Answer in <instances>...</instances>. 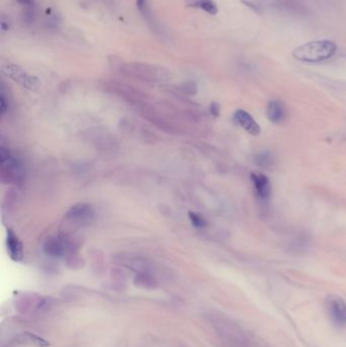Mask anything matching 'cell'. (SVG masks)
Returning <instances> with one entry per match:
<instances>
[{
    "label": "cell",
    "instance_id": "6da1fadb",
    "mask_svg": "<svg viewBox=\"0 0 346 347\" xmlns=\"http://www.w3.org/2000/svg\"><path fill=\"white\" fill-rule=\"evenodd\" d=\"M337 51V45L329 40L313 41L295 48L292 56L303 62H321L331 58Z\"/></svg>",
    "mask_w": 346,
    "mask_h": 347
},
{
    "label": "cell",
    "instance_id": "7a4b0ae2",
    "mask_svg": "<svg viewBox=\"0 0 346 347\" xmlns=\"http://www.w3.org/2000/svg\"><path fill=\"white\" fill-rule=\"evenodd\" d=\"M121 70L128 75L134 76L145 81H158L167 77V72L164 68L144 64V63H127L120 64Z\"/></svg>",
    "mask_w": 346,
    "mask_h": 347
},
{
    "label": "cell",
    "instance_id": "3957f363",
    "mask_svg": "<svg viewBox=\"0 0 346 347\" xmlns=\"http://www.w3.org/2000/svg\"><path fill=\"white\" fill-rule=\"evenodd\" d=\"M0 158L3 177L7 176V181H18L22 176V165L20 161L5 148H1Z\"/></svg>",
    "mask_w": 346,
    "mask_h": 347
},
{
    "label": "cell",
    "instance_id": "277c9868",
    "mask_svg": "<svg viewBox=\"0 0 346 347\" xmlns=\"http://www.w3.org/2000/svg\"><path fill=\"white\" fill-rule=\"evenodd\" d=\"M328 314L332 322L337 327H344L346 325V303L338 295H330L327 299Z\"/></svg>",
    "mask_w": 346,
    "mask_h": 347
},
{
    "label": "cell",
    "instance_id": "5b68a950",
    "mask_svg": "<svg viewBox=\"0 0 346 347\" xmlns=\"http://www.w3.org/2000/svg\"><path fill=\"white\" fill-rule=\"evenodd\" d=\"M2 71L12 78L14 81L18 82L20 85L29 89H35L38 85L37 79L32 75L28 74L21 67L13 63H5L2 65Z\"/></svg>",
    "mask_w": 346,
    "mask_h": 347
},
{
    "label": "cell",
    "instance_id": "8992f818",
    "mask_svg": "<svg viewBox=\"0 0 346 347\" xmlns=\"http://www.w3.org/2000/svg\"><path fill=\"white\" fill-rule=\"evenodd\" d=\"M95 210L91 205L86 203H78L73 205L66 213V219L74 224H87L93 220Z\"/></svg>",
    "mask_w": 346,
    "mask_h": 347
},
{
    "label": "cell",
    "instance_id": "52a82bcc",
    "mask_svg": "<svg viewBox=\"0 0 346 347\" xmlns=\"http://www.w3.org/2000/svg\"><path fill=\"white\" fill-rule=\"evenodd\" d=\"M234 119L237 124H239L244 130H246L249 134L257 136L261 132V128L258 123L254 120V118L245 110L239 109L234 114Z\"/></svg>",
    "mask_w": 346,
    "mask_h": 347
},
{
    "label": "cell",
    "instance_id": "ba28073f",
    "mask_svg": "<svg viewBox=\"0 0 346 347\" xmlns=\"http://www.w3.org/2000/svg\"><path fill=\"white\" fill-rule=\"evenodd\" d=\"M250 178L253 183L256 195L262 200L268 199L272 193V188L269 179L261 173H252Z\"/></svg>",
    "mask_w": 346,
    "mask_h": 347
},
{
    "label": "cell",
    "instance_id": "9c48e42d",
    "mask_svg": "<svg viewBox=\"0 0 346 347\" xmlns=\"http://www.w3.org/2000/svg\"><path fill=\"white\" fill-rule=\"evenodd\" d=\"M70 248V242L62 238H48L44 244L46 254L54 257L63 256Z\"/></svg>",
    "mask_w": 346,
    "mask_h": 347
},
{
    "label": "cell",
    "instance_id": "30bf717a",
    "mask_svg": "<svg viewBox=\"0 0 346 347\" xmlns=\"http://www.w3.org/2000/svg\"><path fill=\"white\" fill-rule=\"evenodd\" d=\"M6 246H7V251L9 254V257L16 262H19L24 258V248L22 244L17 238V236L11 230H7L6 235Z\"/></svg>",
    "mask_w": 346,
    "mask_h": 347
},
{
    "label": "cell",
    "instance_id": "8fae6325",
    "mask_svg": "<svg viewBox=\"0 0 346 347\" xmlns=\"http://www.w3.org/2000/svg\"><path fill=\"white\" fill-rule=\"evenodd\" d=\"M267 117L270 122L274 124H280L285 119V109L281 102L279 101H270L267 110H266Z\"/></svg>",
    "mask_w": 346,
    "mask_h": 347
},
{
    "label": "cell",
    "instance_id": "7c38bea8",
    "mask_svg": "<svg viewBox=\"0 0 346 347\" xmlns=\"http://www.w3.org/2000/svg\"><path fill=\"white\" fill-rule=\"evenodd\" d=\"M188 4L190 6L203 9L211 15H215L218 11L217 5L213 0H191L190 2H188Z\"/></svg>",
    "mask_w": 346,
    "mask_h": 347
},
{
    "label": "cell",
    "instance_id": "4fadbf2b",
    "mask_svg": "<svg viewBox=\"0 0 346 347\" xmlns=\"http://www.w3.org/2000/svg\"><path fill=\"white\" fill-rule=\"evenodd\" d=\"M255 163L259 167L268 168L269 166H271L273 164V156L268 151H262L255 156Z\"/></svg>",
    "mask_w": 346,
    "mask_h": 347
},
{
    "label": "cell",
    "instance_id": "5bb4252c",
    "mask_svg": "<svg viewBox=\"0 0 346 347\" xmlns=\"http://www.w3.org/2000/svg\"><path fill=\"white\" fill-rule=\"evenodd\" d=\"M22 336H24V341L25 342H29V343L37 345V346L44 347L49 345V343L45 339H43V338H41V337H39L37 335L26 333Z\"/></svg>",
    "mask_w": 346,
    "mask_h": 347
},
{
    "label": "cell",
    "instance_id": "9a60e30c",
    "mask_svg": "<svg viewBox=\"0 0 346 347\" xmlns=\"http://www.w3.org/2000/svg\"><path fill=\"white\" fill-rule=\"evenodd\" d=\"M24 12H22V19L24 22L30 25L33 24L35 21V17H36V9H35V5H30V6H24Z\"/></svg>",
    "mask_w": 346,
    "mask_h": 347
},
{
    "label": "cell",
    "instance_id": "2e32d148",
    "mask_svg": "<svg viewBox=\"0 0 346 347\" xmlns=\"http://www.w3.org/2000/svg\"><path fill=\"white\" fill-rule=\"evenodd\" d=\"M48 11H49V13L47 14V16H46V25L49 27V28H51V29H56V28H58L59 26H60V24H61V18H60V16L58 15V14H56V13H54V12H51L49 9H48Z\"/></svg>",
    "mask_w": 346,
    "mask_h": 347
},
{
    "label": "cell",
    "instance_id": "e0dca14e",
    "mask_svg": "<svg viewBox=\"0 0 346 347\" xmlns=\"http://www.w3.org/2000/svg\"><path fill=\"white\" fill-rule=\"evenodd\" d=\"M189 218L192 222V224L197 227V228H203L206 226L207 222L206 220L198 213H195V212H190L189 213Z\"/></svg>",
    "mask_w": 346,
    "mask_h": 347
},
{
    "label": "cell",
    "instance_id": "ac0fdd59",
    "mask_svg": "<svg viewBox=\"0 0 346 347\" xmlns=\"http://www.w3.org/2000/svg\"><path fill=\"white\" fill-rule=\"evenodd\" d=\"M18 3H20L24 6H30V5H35L34 0H17Z\"/></svg>",
    "mask_w": 346,
    "mask_h": 347
},
{
    "label": "cell",
    "instance_id": "d6986e66",
    "mask_svg": "<svg viewBox=\"0 0 346 347\" xmlns=\"http://www.w3.org/2000/svg\"><path fill=\"white\" fill-rule=\"evenodd\" d=\"M1 29L2 31H7L9 29V22L4 19V17L1 20Z\"/></svg>",
    "mask_w": 346,
    "mask_h": 347
},
{
    "label": "cell",
    "instance_id": "ffe728a7",
    "mask_svg": "<svg viewBox=\"0 0 346 347\" xmlns=\"http://www.w3.org/2000/svg\"><path fill=\"white\" fill-rule=\"evenodd\" d=\"M211 111H212V114H213L214 116H218V114H219V109H218V106H217L216 104H213V105L211 106Z\"/></svg>",
    "mask_w": 346,
    "mask_h": 347
}]
</instances>
